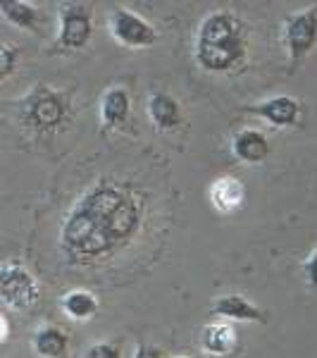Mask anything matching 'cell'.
<instances>
[{"instance_id":"cell-14","label":"cell","mask_w":317,"mask_h":358,"mask_svg":"<svg viewBox=\"0 0 317 358\" xmlns=\"http://www.w3.org/2000/svg\"><path fill=\"white\" fill-rule=\"evenodd\" d=\"M232 153L241 163H265L270 155V138L260 129H241L232 138Z\"/></svg>"},{"instance_id":"cell-4","label":"cell","mask_w":317,"mask_h":358,"mask_svg":"<svg viewBox=\"0 0 317 358\" xmlns=\"http://www.w3.org/2000/svg\"><path fill=\"white\" fill-rule=\"evenodd\" d=\"M41 299V285L20 261L0 263V301L13 310H29Z\"/></svg>"},{"instance_id":"cell-16","label":"cell","mask_w":317,"mask_h":358,"mask_svg":"<svg viewBox=\"0 0 317 358\" xmlns=\"http://www.w3.org/2000/svg\"><path fill=\"white\" fill-rule=\"evenodd\" d=\"M60 308L69 320L86 322L98 313V299H96V294L86 292V289H72V292L62 294Z\"/></svg>"},{"instance_id":"cell-17","label":"cell","mask_w":317,"mask_h":358,"mask_svg":"<svg viewBox=\"0 0 317 358\" xmlns=\"http://www.w3.org/2000/svg\"><path fill=\"white\" fill-rule=\"evenodd\" d=\"M0 15L22 31H36L38 27L36 5L24 3V0H0Z\"/></svg>"},{"instance_id":"cell-22","label":"cell","mask_w":317,"mask_h":358,"mask_svg":"<svg viewBox=\"0 0 317 358\" xmlns=\"http://www.w3.org/2000/svg\"><path fill=\"white\" fill-rule=\"evenodd\" d=\"M8 334H10V325H8V317L5 315H0V344L8 339Z\"/></svg>"},{"instance_id":"cell-15","label":"cell","mask_w":317,"mask_h":358,"mask_svg":"<svg viewBox=\"0 0 317 358\" xmlns=\"http://www.w3.org/2000/svg\"><path fill=\"white\" fill-rule=\"evenodd\" d=\"M31 344H34V351H36L41 358H62L67 354L69 337L60 330V327L43 325L34 332Z\"/></svg>"},{"instance_id":"cell-3","label":"cell","mask_w":317,"mask_h":358,"mask_svg":"<svg viewBox=\"0 0 317 358\" xmlns=\"http://www.w3.org/2000/svg\"><path fill=\"white\" fill-rule=\"evenodd\" d=\"M20 120L27 129L36 134L57 131L69 120V101L65 94L50 89L48 84H36L20 103Z\"/></svg>"},{"instance_id":"cell-6","label":"cell","mask_w":317,"mask_h":358,"mask_svg":"<svg viewBox=\"0 0 317 358\" xmlns=\"http://www.w3.org/2000/svg\"><path fill=\"white\" fill-rule=\"evenodd\" d=\"M108 27H110L112 38L124 48L143 50L158 43V29L151 22L136 15L134 10L115 8L110 17H108Z\"/></svg>"},{"instance_id":"cell-12","label":"cell","mask_w":317,"mask_h":358,"mask_svg":"<svg viewBox=\"0 0 317 358\" xmlns=\"http://www.w3.org/2000/svg\"><path fill=\"white\" fill-rule=\"evenodd\" d=\"M210 313L215 317H227V320H239V322H267L263 308H258L256 303H251L241 294H224L212 303Z\"/></svg>"},{"instance_id":"cell-2","label":"cell","mask_w":317,"mask_h":358,"mask_svg":"<svg viewBox=\"0 0 317 358\" xmlns=\"http://www.w3.org/2000/svg\"><path fill=\"white\" fill-rule=\"evenodd\" d=\"M249 55V27L229 10L205 15L196 31L193 57L205 72H234Z\"/></svg>"},{"instance_id":"cell-19","label":"cell","mask_w":317,"mask_h":358,"mask_svg":"<svg viewBox=\"0 0 317 358\" xmlns=\"http://www.w3.org/2000/svg\"><path fill=\"white\" fill-rule=\"evenodd\" d=\"M86 358H122V351H119L115 344L98 342L86 351Z\"/></svg>"},{"instance_id":"cell-9","label":"cell","mask_w":317,"mask_h":358,"mask_svg":"<svg viewBox=\"0 0 317 358\" xmlns=\"http://www.w3.org/2000/svg\"><path fill=\"white\" fill-rule=\"evenodd\" d=\"M244 113L267 120L277 129H286V127H293L301 120V106H298V101L291 96H272L263 103L244 108Z\"/></svg>"},{"instance_id":"cell-18","label":"cell","mask_w":317,"mask_h":358,"mask_svg":"<svg viewBox=\"0 0 317 358\" xmlns=\"http://www.w3.org/2000/svg\"><path fill=\"white\" fill-rule=\"evenodd\" d=\"M17 65H20V50H17V45L0 41V82L13 77Z\"/></svg>"},{"instance_id":"cell-11","label":"cell","mask_w":317,"mask_h":358,"mask_svg":"<svg viewBox=\"0 0 317 358\" xmlns=\"http://www.w3.org/2000/svg\"><path fill=\"white\" fill-rule=\"evenodd\" d=\"M148 117L155 124V129L165 131V134L177 131L184 124L179 103H177V98L167 94V91H153L148 96Z\"/></svg>"},{"instance_id":"cell-10","label":"cell","mask_w":317,"mask_h":358,"mask_svg":"<svg viewBox=\"0 0 317 358\" xmlns=\"http://www.w3.org/2000/svg\"><path fill=\"white\" fill-rule=\"evenodd\" d=\"M131 117V96L122 86H112L101 98L103 129H124Z\"/></svg>"},{"instance_id":"cell-7","label":"cell","mask_w":317,"mask_h":358,"mask_svg":"<svg viewBox=\"0 0 317 358\" xmlns=\"http://www.w3.org/2000/svg\"><path fill=\"white\" fill-rule=\"evenodd\" d=\"M284 43L289 50V60L301 62L317 43V8H305L293 13L284 22Z\"/></svg>"},{"instance_id":"cell-23","label":"cell","mask_w":317,"mask_h":358,"mask_svg":"<svg viewBox=\"0 0 317 358\" xmlns=\"http://www.w3.org/2000/svg\"><path fill=\"white\" fill-rule=\"evenodd\" d=\"M177 358H189V356H177Z\"/></svg>"},{"instance_id":"cell-1","label":"cell","mask_w":317,"mask_h":358,"mask_svg":"<svg viewBox=\"0 0 317 358\" xmlns=\"http://www.w3.org/2000/svg\"><path fill=\"white\" fill-rule=\"evenodd\" d=\"M146 203L131 184L101 177L74 201L60 227V251L69 263L89 265L119 251L143 222Z\"/></svg>"},{"instance_id":"cell-13","label":"cell","mask_w":317,"mask_h":358,"mask_svg":"<svg viewBox=\"0 0 317 358\" xmlns=\"http://www.w3.org/2000/svg\"><path fill=\"white\" fill-rule=\"evenodd\" d=\"M200 346L207 356L212 358H227L232 356L239 346V337H236L234 327L227 325L222 320L207 322L203 327V334H200Z\"/></svg>"},{"instance_id":"cell-20","label":"cell","mask_w":317,"mask_h":358,"mask_svg":"<svg viewBox=\"0 0 317 358\" xmlns=\"http://www.w3.org/2000/svg\"><path fill=\"white\" fill-rule=\"evenodd\" d=\"M303 273H305V280H308V285L317 289V248L313 253H310L308 258H305L303 263Z\"/></svg>"},{"instance_id":"cell-21","label":"cell","mask_w":317,"mask_h":358,"mask_svg":"<svg viewBox=\"0 0 317 358\" xmlns=\"http://www.w3.org/2000/svg\"><path fill=\"white\" fill-rule=\"evenodd\" d=\"M134 358H165V356H163V351L155 349L151 344H138Z\"/></svg>"},{"instance_id":"cell-8","label":"cell","mask_w":317,"mask_h":358,"mask_svg":"<svg viewBox=\"0 0 317 358\" xmlns=\"http://www.w3.org/2000/svg\"><path fill=\"white\" fill-rule=\"evenodd\" d=\"M207 199H210V206L215 208L220 215H236L239 210H244L249 192H246V184L241 182V179L224 175V177H217L215 182L210 184Z\"/></svg>"},{"instance_id":"cell-5","label":"cell","mask_w":317,"mask_h":358,"mask_svg":"<svg viewBox=\"0 0 317 358\" xmlns=\"http://www.w3.org/2000/svg\"><path fill=\"white\" fill-rule=\"evenodd\" d=\"M94 38V8L86 3H62L57 10V50H82Z\"/></svg>"}]
</instances>
